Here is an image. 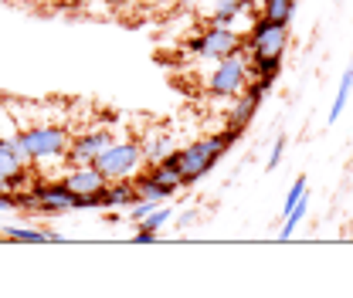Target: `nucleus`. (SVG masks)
<instances>
[{
  "label": "nucleus",
  "mask_w": 353,
  "mask_h": 298,
  "mask_svg": "<svg viewBox=\"0 0 353 298\" xmlns=\"http://www.w3.org/2000/svg\"><path fill=\"white\" fill-rule=\"evenodd\" d=\"M17 142H21V153L31 163H48V160H61L68 153V129L54 126V123H41V126H28L17 132Z\"/></svg>",
  "instance_id": "2"
},
{
  "label": "nucleus",
  "mask_w": 353,
  "mask_h": 298,
  "mask_svg": "<svg viewBox=\"0 0 353 298\" xmlns=\"http://www.w3.org/2000/svg\"><path fill=\"white\" fill-rule=\"evenodd\" d=\"M350 92H353V65L343 72V78H340V92H336V98H333V105H330V116H326V123H330V126H333V123L340 119V112L347 109Z\"/></svg>",
  "instance_id": "15"
},
{
  "label": "nucleus",
  "mask_w": 353,
  "mask_h": 298,
  "mask_svg": "<svg viewBox=\"0 0 353 298\" xmlns=\"http://www.w3.org/2000/svg\"><path fill=\"white\" fill-rule=\"evenodd\" d=\"M245 51V41L234 28H224V24H204L190 41H187V54L194 58H208V61H221L228 54H238Z\"/></svg>",
  "instance_id": "3"
},
{
  "label": "nucleus",
  "mask_w": 353,
  "mask_h": 298,
  "mask_svg": "<svg viewBox=\"0 0 353 298\" xmlns=\"http://www.w3.org/2000/svg\"><path fill=\"white\" fill-rule=\"evenodd\" d=\"M245 85H248V58H245V51L214 61V72L208 78V95L211 98H234V95L245 92Z\"/></svg>",
  "instance_id": "5"
},
{
  "label": "nucleus",
  "mask_w": 353,
  "mask_h": 298,
  "mask_svg": "<svg viewBox=\"0 0 353 298\" xmlns=\"http://www.w3.org/2000/svg\"><path fill=\"white\" fill-rule=\"evenodd\" d=\"M3 237L17 241V244H61V241H68L58 231H38V227H3Z\"/></svg>",
  "instance_id": "11"
},
{
  "label": "nucleus",
  "mask_w": 353,
  "mask_h": 298,
  "mask_svg": "<svg viewBox=\"0 0 353 298\" xmlns=\"http://www.w3.org/2000/svg\"><path fill=\"white\" fill-rule=\"evenodd\" d=\"M262 17H272V21H282V24H292L296 17V7L299 0H262Z\"/></svg>",
  "instance_id": "14"
},
{
  "label": "nucleus",
  "mask_w": 353,
  "mask_h": 298,
  "mask_svg": "<svg viewBox=\"0 0 353 298\" xmlns=\"http://www.w3.org/2000/svg\"><path fill=\"white\" fill-rule=\"evenodd\" d=\"M336 3H340V0H336Z\"/></svg>",
  "instance_id": "25"
},
{
  "label": "nucleus",
  "mask_w": 353,
  "mask_h": 298,
  "mask_svg": "<svg viewBox=\"0 0 353 298\" xmlns=\"http://www.w3.org/2000/svg\"><path fill=\"white\" fill-rule=\"evenodd\" d=\"M105 180H136V173L143 170V153L136 139H123V142H109L95 160H92Z\"/></svg>",
  "instance_id": "4"
},
{
  "label": "nucleus",
  "mask_w": 353,
  "mask_h": 298,
  "mask_svg": "<svg viewBox=\"0 0 353 298\" xmlns=\"http://www.w3.org/2000/svg\"><path fill=\"white\" fill-rule=\"evenodd\" d=\"M275 78H279V75H252V78H248V85H245V95H252V98L262 105L265 95L275 88Z\"/></svg>",
  "instance_id": "17"
},
{
  "label": "nucleus",
  "mask_w": 353,
  "mask_h": 298,
  "mask_svg": "<svg viewBox=\"0 0 353 298\" xmlns=\"http://www.w3.org/2000/svg\"><path fill=\"white\" fill-rule=\"evenodd\" d=\"M61 183H65L72 193H79V197H92V193H99L109 180L102 176V170H99L95 163H79L75 170H68L61 176Z\"/></svg>",
  "instance_id": "8"
},
{
  "label": "nucleus",
  "mask_w": 353,
  "mask_h": 298,
  "mask_svg": "<svg viewBox=\"0 0 353 298\" xmlns=\"http://www.w3.org/2000/svg\"><path fill=\"white\" fill-rule=\"evenodd\" d=\"M136 241H139V244H153V241H157V231H146V227H136Z\"/></svg>",
  "instance_id": "21"
},
{
  "label": "nucleus",
  "mask_w": 353,
  "mask_h": 298,
  "mask_svg": "<svg viewBox=\"0 0 353 298\" xmlns=\"http://www.w3.org/2000/svg\"><path fill=\"white\" fill-rule=\"evenodd\" d=\"M109 142H112V136H109L105 129H92V132H82V136H75V139L68 142V153H65V156H68L72 163H92Z\"/></svg>",
  "instance_id": "7"
},
{
  "label": "nucleus",
  "mask_w": 353,
  "mask_h": 298,
  "mask_svg": "<svg viewBox=\"0 0 353 298\" xmlns=\"http://www.w3.org/2000/svg\"><path fill=\"white\" fill-rule=\"evenodd\" d=\"M282 156H285V136H279L275 142H272V153H268V167L265 170H279V163H282Z\"/></svg>",
  "instance_id": "19"
},
{
  "label": "nucleus",
  "mask_w": 353,
  "mask_h": 298,
  "mask_svg": "<svg viewBox=\"0 0 353 298\" xmlns=\"http://www.w3.org/2000/svg\"><path fill=\"white\" fill-rule=\"evenodd\" d=\"M255 112H259V102L252 98V95H234L231 98V112H228V126H234V129H248V123L255 119Z\"/></svg>",
  "instance_id": "12"
},
{
  "label": "nucleus",
  "mask_w": 353,
  "mask_h": 298,
  "mask_svg": "<svg viewBox=\"0 0 353 298\" xmlns=\"http://www.w3.org/2000/svg\"><path fill=\"white\" fill-rule=\"evenodd\" d=\"M241 41H245V51H252V54H285V47H289V24L259 14L248 24Z\"/></svg>",
  "instance_id": "6"
},
{
  "label": "nucleus",
  "mask_w": 353,
  "mask_h": 298,
  "mask_svg": "<svg viewBox=\"0 0 353 298\" xmlns=\"http://www.w3.org/2000/svg\"><path fill=\"white\" fill-rule=\"evenodd\" d=\"M194 224H197V211H187L176 217V227H194Z\"/></svg>",
  "instance_id": "22"
},
{
  "label": "nucleus",
  "mask_w": 353,
  "mask_h": 298,
  "mask_svg": "<svg viewBox=\"0 0 353 298\" xmlns=\"http://www.w3.org/2000/svg\"><path fill=\"white\" fill-rule=\"evenodd\" d=\"M170 217H174V213H170V207H160V204H157L153 211L146 213L143 220H136V224H139V227H146V231H160V227H163Z\"/></svg>",
  "instance_id": "18"
},
{
  "label": "nucleus",
  "mask_w": 353,
  "mask_h": 298,
  "mask_svg": "<svg viewBox=\"0 0 353 298\" xmlns=\"http://www.w3.org/2000/svg\"><path fill=\"white\" fill-rule=\"evenodd\" d=\"M238 139H241V129L224 126L221 132H214V136L194 139L190 146L176 149V160H180V187H194L197 180H204V176L221 163V156H224L231 146H238Z\"/></svg>",
  "instance_id": "1"
},
{
  "label": "nucleus",
  "mask_w": 353,
  "mask_h": 298,
  "mask_svg": "<svg viewBox=\"0 0 353 298\" xmlns=\"http://www.w3.org/2000/svg\"><path fill=\"white\" fill-rule=\"evenodd\" d=\"M248 10L245 0H208V24H224L234 28L241 21V14Z\"/></svg>",
  "instance_id": "10"
},
{
  "label": "nucleus",
  "mask_w": 353,
  "mask_h": 298,
  "mask_svg": "<svg viewBox=\"0 0 353 298\" xmlns=\"http://www.w3.org/2000/svg\"><path fill=\"white\" fill-rule=\"evenodd\" d=\"M245 3H248V10H252V7H255V0H245Z\"/></svg>",
  "instance_id": "24"
},
{
  "label": "nucleus",
  "mask_w": 353,
  "mask_h": 298,
  "mask_svg": "<svg viewBox=\"0 0 353 298\" xmlns=\"http://www.w3.org/2000/svg\"><path fill=\"white\" fill-rule=\"evenodd\" d=\"M306 211H309V193L292 207V211L285 213V224H282V231H279V241H289L292 234H296V227L303 224V217H306Z\"/></svg>",
  "instance_id": "16"
},
{
  "label": "nucleus",
  "mask_w": 353,
  "mask_h": 298,
  "mask_svg": "<svg viewBox=\"0 0 353 298\" xmlns=\"http://www.w3.org/2000/svg\"><path fill=\"white\" fill-rule=\"evenodd\" d=\"M136 142H139V153H143V160H146V163H160L167 153H174L176 149L174 132H170L167 126H150L139 139H136Z\"/></svg>",
  "instance_id": "9"
},
{
  "label": "nucleus",
  "mask_w": 353,
  "mask_h": 298,
  "mask_svg": "<svg viewBox=\"0 0 353 298\" xmlns=\"http://www.w3.org/2000/svg\"><path fill=\"white\" fill-rule=\"evenodd\" d=\"M248 58V78L252 75H279L282 72V54H252L245 51Z\"/></svg>",
  "instance_id": "13"
},
{
  "label": "nucleus",
  "mask_w": 353,
  "mask_h": 298,
  "mask_svg": "<svg viewBox=\"0 0 353 298\" xmlns=\"http://www.w3.org/2000/svg\"><path fill=\"white\" fill-rule=\"evenodd\" d=\"M0 211H17V200H14V190H0Z\"/></svg>",
  "instance_id": "20"
},
{
  "label": "nucleus",
  "mask_w": 353,
  "mask_h": 298,
  "mask_svg": "<svg viewBox=\"0 0 353 298\" xmlns=\"http://www.w3.org/2000/svg\"><path fill=\"white\" fill-rule=\"evenodd\" d=\"M0 190H10V180L7 176H0Z\"/></svg>",
  "instance_id": "23"
}]
</instances>
